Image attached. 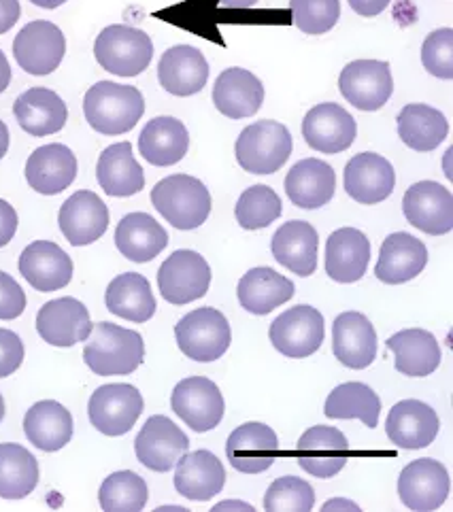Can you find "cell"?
<instances>
[{"instance_id": "obj_14", "label": "cell", "mask_w": 453, "mask_h": 512, "mask_svg": "<svg viewBox=\"0 0 453 512\" xmlns=\"http://www.w3.org/2000/svg\"><path fill=\"white\" fill-rule=\"evenodd\" d=\"M349 442L345 434L330 425H315L296 442V462L315 479H332L349 459Z\"/></svg>"}, {"instance_id": "obj_13", "label": "cell", "mask_w": 453, "mask_h": 512, "mask_svg": "<svg viewBox=\"0 0 453 512\" xmlns=\"http://www.w3.org/2000/svg\"><path fill=\"white\" fill-rule=\"evenodd\" d=\"M449 472L436 462L424 457L415 459L398 476V498L409 510L432 512L441 508L449 496Z\"/></svg>"}, {"instance_id": "obj_46", "label": "cell", "mask_w": 453, "mask_h": 512, "mask_svg": "<svg viewBox=\"0 0 453 512\" xmlns=\"http://www.w3.org/2000/svg\"><path fill=\"white\" fill-rule=\"evenodd\" d=\"M290 13L294 26L300 32L320 37V34H326L337 26L341 3L339 0H290Z\"/></svg>"}, {"instance_id": "obj_17", "label": "cell", "mask_w": 453, "mask_h": 512, "mask_svg": "<svg viewBox=\"0 0 453 512\" xmlns=\"http://www.w3.org/2000/svg\"><path fill=\"white\" fill-rule=\"evenodd\" d=\"M358 124L337 102H322L302 119V136L317 153H343L356 141Z\"/></svg>"}, {"instance_id": "obj_54", "label": "cell", "mask_w": 453, "mask_h": 512, "mask_svg": "<svg viewBox=\"0 0 453 512\" xmlns=\"http://www.w3.org/2000/svg\"><path fill=\"white\" fill-rule=\"evenodd\" d=\"M9 83H11V66L7 56L0 51V94L9 88Z\"/></svg>"}, {"instance_id": "obj_59", "label": "cell", "mask_w": 453, "mask_h": 512, "mask_svg": "<svg viewBox=\"0 0 453 512\" xmlns=\"http://www.w3.org/2000/svg\"><path fill=\"white\" fill-rule=\"evenodd\" d=\"M30 3L41 7V9H58L66 3V0H30Z\"/></svg>"}, {"instance_id": "obj_57", "label": "cell", "mask_w": 453, "mask_h": 512, "mask_svg": "<svg viewBox=\"0 0 453 512\" xmlns=\"http://www.w3.org/2000/svg\"><path fill=\"white\" fill-rule=\"evenodd\" d=\"M9 143H11V136H9V128L5 122H0V160L7 156L9 151Z\"/></svg>"}, {"instance_id": "obj_9", "label": "cell", "mask_w": 453, "mask_h": 512, "mask_svg": "<svg viewBox=\"0 0 453 512\" xmlns=\"http://www.w3.org/2000/svg\"><path fill=\"white\" fill-rule=\"evenodd\" d=\"M143 396L137 387L126 383L98 387L90 402L88 415L94 428L105 436H124L143 413Z\"/></svg>"}, {"instance_id": "obj_33", "label": "cell", "mask_w": 453, "mask_h": 512, "mask_svg": "<svg viewBox=\"0 0 453 512\" xmlns=\"http://www.w3.org/2000/svg\"><path fill=\"white\" fill-rule=\"evenodd\" d=\"M13 115L24 132L41 139V136L56 134L66 126L69 109L54 90L30 88L15 100Z\"/></svg>"}, {"instance_id": "obj_38", "label": "cell", "mask_w": 453, "mask_h": 512, "mask_svg": "<svg viewBox=\"0 0 453 512\" xmlns=\"http://www.w3.org/2000/svg\"><path fill=\"white\" fill-rule=\"evenodd\" d=\"M237 296L247 313L268 315L277 306L292 300L294 283L273 268H251L241 277Z\"/></svg>"}, {"instance_id": "obj_4", "label": "cell", "mask_w": 453, "mask_h": 512, "mask_svg": "<svg viewBox=\"0 0 453 512\" xmlns=\"http://www.w3.org/2000/svg\"><path fill=\"white\" fill-rule=\"evenodd\" d=\"M94 58L107 73L117 77H137L154 58L149 34L126 24L107 26L94 41Z\"/></svg>"}, {"instance_id": "obj_53", "label": "cell", "mask_w": 453, "mask_h": 512, "mask_svg": "<svg viewBox=\"0 0 453 512\" xmlns=\"http://www.w3.org/2000/svg\"><path fill=\"white\" fill-rule=\"evenodd\" d=\"M347 3L362 17H377L379 13L388 9L392 0H347Z\"/></svg>"}, {"instance_id": "obj_60", "label": "cell", "mask_w": 453, "mask_h": 512, "mask_svg": "<svg viewBox=\"0 0 453 512\" xmlns=\"http://www.w3.org/2000/svg\"><path fill=\"white\" fill-rule=\"evenodd\" d=\"M3 419H5V400L0 396V423H3Z\"/></svg>"}, {"instance_id": "obj_61", "label": "cell", "mask_w": 453, "mask_h": 512, "mask_svg": "<svg viewBox=\"0 0 453 512\" xmlns=\"http://www.w3.org/2000/svg\"><path fill=\"white\" fill-rule=\"evenodd\" d=\"M158 510H186V508H179V506H160Z\"/></svg>"}, {"instance_id": "obj_31", "label": "cell", "mask_w": 453, "mask_h": 512, "mask_svg": "<svg viewBox=\"0 0 453 512\" xmlns=\"http://www.w3.org/2000/svg\"><path fill=\"white\" fill-rule=\"evenodd\" d=\"M271 251L283 268H288L298 277H311L317 270L320 236L307 221H285L273 236Z\"/></svg>"}, {"instance_id": "obj_43", "label": "cell", "mask_w": 453, "mask_h": 512, "mask_svg": "<svg viewBox=\"0 0 453 512\" xmlns=\"http://www.w3.org/2000/svg\"><path fill=\"white\" fill-rule=\"evenodd\" d=\"M324 413L328 419H358L368 430H375L381 415V400L364 383H343L330 391Z\"/></svg>"}, {"instance_id": "obj_51", "label": "cell", "mask_w": 453, "mask_h": 512, "mask_svg": "<svg viewBox=\"0 0 453 512\" xmlns=\"http://www.w3.org/2000/svg\"><path fill=\"white\" fill-rule=\"evenodd\" d=\"M18 224V213H15L7 200L0 198V249L13 241L15 232H18Z\"/></svg>"}, {"instance_id": "obj_24", "label": "cell", "mask_w": 453, "mask_h": 512, "mask_svg": "<svg viewBox=\"0 0 453 512\" xmlns=\"http://www.w3.org/2000/svg\"><path fill=\"white\" fill-rule=\"evenodd\" d=\"M441 430L439 415L432 406L419 400H402L398 402L385 423V432L396 447L417 451L426 449L436 440Z\"/></svg>"}, {"instance_id": "obj_5", "label": "cell", "mask_w": 453, "mask_h": 512, "mask_svg": "<svg viewBox=\"0 0 453 512\" xmlns=\"http://www.w3.org/2000/svg\"><path fill=\"white\" fill-rule=\"evenodd\" d=\"M237 162L251 175H273L292 156V134L273 119L247 126L234 145Z\"/></svg>"}, {"instance_id": "obj_30", "label": "cell", "mask_w": 453, "mask_h": 512, "mask_svg": "<svg viewBox=\"0 0 453 512\" xmlns=\"http://www.w3.org/2000/svg\"><path fill=\"white\" fill-rule=\"evenodd\" d=\"M426 264V245L407 232H396L385 238L381 245L375 275L385 285H400L419 277Z\"/></svg>"}, {"instance_id": "obj_32", "label": "cell", "mask_w": 453, "mask_h": 512, "mask_svg": "<svg viewBox=\"0 0 453 512\" xmlns=\"http://www.w3.org/2000/svg\"><path fill=\"white\" fill-rule=\"evenodd\" d=\"M371 262V241L356 228L332 232L326 245V272L337 283L360 281Z\"/></svg>"}, {"instance_id": "obj_21", "label": "cell", "mask_w": 453, "mask_h": 512, "mask_svg": "<svg viewBox=\"0 0 453 512\" xmlns=\"http://www.w3.org/2000/svg\"><path fill=\"white\" fill-rule=\"evenodd\" d=\"M332 353L351 368L364 370L377 357V332L366 315L358 311L341 313L332 323Z\"/></svg>"}, {"instance_id": "obj_52", "label": "cell", "mask_w": 453, "mask_h": 512, "mask_svg": "<svg viewBox=\"0 0 453 512\" xmlns=\"http://www.w3.org/2000/svg\"><path fill=\"white\" fill-rule=\"evenodd\" d=\"M20 0H0V34L9 32L20 20Z\"/></svg>"}, {"instance_id": "obj_45", "label": "cell", "mask_w": 453, "mask_h": 512, "mask_svg": "<svg viewBox=\"0 0 453 512\" xmlns=\"http://www.w3.org/2000/svg\"><path fill=\"white\" fill-rule=\"evenodd\" d=\"M281 211L283 204L273 187L254 185L241 194L234 215L243 230H262L277 221Z\"/></svg>"}, {"instance_id": "obj_56", "label": "cell", "mask_w": 453, "mask_h": 512, "mask_svg": "<svg viewBox=\"0 0 453 512\" xmlns=\"http://www.w3.org/2000/svg\"><path fill=\"white\" fill-rule=\"evenodd\" d=\"M322 510H360V506L349 500H330L322 506Z\"/></svg>"}, {"instance_id": "obj_26", "label": "cell", "mask_w": 453, "mask_h": 512, "mask_svg": "<svg viewBox=\"0 0 453 512\" xmlns=\"http://www.w3.org/2000/svg\"><path fill=\"white\" fill-rule=\"evenodd\" d=\"M158 79L162 88L173 96H194L207 85L209 64L192 45H175L166 49L158 64Z\"/></svg>"}, {"instance_id": "obj_50", "label": "cell", "mask_w": 453, "mask_h": 512, "mask_svg": "<svg viewBox=\"0 0 453 512\" xmlns=\"http://www.w3.org/2000/svg\"><path fill=\"white\" fill-rule=\"evenodd\" d=\"M24 362V343L22 338L11 332L0 328V379H7L18 370Z\"/></svg>"}, {"instance_id": "obj_36", "label": "cell", "mask_w": 453, "mask_h": 512, "mask_svg": "<svg viewBox=\"0 0 453 512\" xmlns=\"http://www.w3.org/2000/svg\"><path fill=\"white\" fill-rule=\"evenodd\" d=\"M28 442L45 453H56L73 438V415L56 400L37 402L24 417Z\"/></svg>"}, {"instance_id": "obj_44", "label": "cell", "mask_w": 453, "mask_h": 512, "mask_svg": "<svg viewBox=\"0 0 453 512\" xmlns=\"http://www.w3.org/2000/svg\"><path fill=\"white\" fill-rule=\"evenodd\" d=\"M149 489L143 476L130 470L113 472L98 491L100 508L107 512H137L147 506Z\"/></svg>"}, {"instance_id": "obj_6", "label": "cell", "mask_w": 453, "mask_h": 512, "mask_svg": "<svg viewBox=\"0 0 453 512\" xmlns=\"http://www.w3.org/2000/svg\"><path fill=\"white\" fill-rule=\"evenodd\" d=\"M175 340L181 353L194 362H215L232 343L230 323L217 309L205 306L183 317L175 326Z\"/></svg>"}, {"instance_id": "obj_19", "label": "cell", "mask_w": 453, "mask_h": 512, "mask_svg": "<svg viewBox=\"0 0 453 512\" xmlns=\"http://www.w3.org/2000/svg\"><path fill=\"white\" fill-rule=\"evenodd\" d=\"M58 226L73 247L96 243L109 228V209L90 190H79L60 207Z\"/></svg>"}, {"instance_id": "obj_1", "label": "cell", "mask_w": 453, "mask_h": 512, "mask_svg": "<svg viewBox=\"0 0 453 512\" xmlns=\"http://www.w3.org/2000/svg\"><path fill=\"white\" fill-rule=\"evenodd\" d=\"M145 360L143 336L109 321L92 328L83 347V362L98 377H126Z\"/></svg>"}, {"instance_id": "obj_12", "label": "cell", "mask_w": 453, "mask_h": 512, "mask_svg": "<svg viewBox=\"0 0 453 512\" xmlns=\"http://www.w3.org/2000/svg\"><path fill=\"white\" fill-rule=\"evenodd\" d=\"M339 90L347 102L360 111H379L392 98L394 79L388 62H349L339 77Z\"/></svg>"}, {"instance_id": "obj_23", "label": "cell", "mask_w": 453, "mask_h": 512, "mask_svg": "<svg viewBox=\"0 0 453 512\" xmlns=\"http://www.w3.org/2000/svg\"><path fill=\"white\" fill-rule=\"evenodd\" d=\"M20 272L37 292H58L73 279V260L60 245L35 241L20 255Z\"/></svg>"}, {"instance_id": "obj_22", "label": "cell", "mask_w": 453, "mask_h": 512, "mask_svg": "<svg viewBox=\"0 0 453 512\" xmlns=\"http://www.w3.org/2000/svg\"><path fill=\"white\" fill-rule=\"evenodd\" d=\"M394 185V166L379 153H358L345 166V192L360 204H379L388 200Z\"/></svg>"}, {"instance_id": "obj_29", "label": "cell", "mask_w": 453, "mask_h": 512, "mask_svg": "<svg viewBox=\"0 0 453 512\" xmlns=\"http://www.w3.org/2000/svg\"><path fill=\"white\" fill-rule=\"evenodd\" d=\"M226 470L211 451L186 453L175 464V489L192 502H209L222 493Z\"/></svg>"}, {"instance_id": "obj_25", "label": "cell", "mask_w": 453, "mask_h": 512, "mask_svg": "<svg viewBox=\"0 0 453 512\" xmlns=\"http://www.w3.org/2000/svg\"><path fill=\"white\" fill-rule=\"evenodd\" d=\"M77 177L75 153L62 145H43L30 153L26 162V181L37 194L56 196L71 187Z\"/></svg>"}, {"instance_id": "obj_11", "label": "cell", "mask_w": 453, "mask_h": 512, "mask_svg": "<svg viewBox=\"0 0 453 512\" xmlns=\"http://www.w3.org/2000/svg\"><path fill=\"white\" fill-rule=\"evenodd\" d=\"M171 406L175 415L198 434L211 432L224 419V396L207 377H190L175 385Z\"/></svg>"}, {"instance_id": "obj_10", "label": "cell", "mask_w": 453, "mask_h": 512, "mask_svg": "<svg viewBox=\"0 0 453 512\" xmlns=\"http://www.w3.org/2000/svg\"><path fill=\"white\" fill-rule=\"evenodd\" d=\"M64 54L66 37L56 24L47 20L26 24L13 41L15 62H18L20 68H24L28 75L35 77L52 75L62 64Z\"/></svg>"}, {"instance_id": "obj_2", "label": "cell", "mask_w": 453, "mask_h": 512, "mask_svg": "<svg viewBox=\"0 0 453 512\" xmlns=\"http://www.w3.org/2000/svg\"><path fill=\"white\" fill-rule=\"evenodd\" d=\"M145 113V98L134 85L98 81L83 98V115L92 130L105 136H120L139 124Z\"/></svg>"}, {"instance_id": "obj_8", "label": "cell", "mask_w": 453, "mask_h": 512, "mask_svg": "<svg viewBox=\"0 0 453 512\" xmlns=\"http://www.w3.org/2000/svg\"><path fill=\"white\" fill-rule=\"evenodd\" d=\"M211 285V268L203 255L190 249H179L158 270V287L166 302L175 306L190 304L203 298Z\"/></svg>"}, {"instance_id": "obj_49", "label": "cell", "mask_w": 453, "mask_h": 512, "mask_svg": "<svg viewBox=\"0 0 453 512\" xmlns=\"http://www.w3.org/2000/svg\"><path fill=\"white\" fill-rule=\"evenodd\" d=\"M26 311V294L7 272H0V321L18 319Z\"/></svg>"}, {"instance_id": "obj_58", "label": "cell", "mask_w": 453, "mask_h": 512, "mask_svg": "<svg viewBox=\"0 0 453 512\" xmlns=\"http://www.w3.org/2000/svg\"><path fill=\"white\" fill-rule=\"evenodd\" d=\"M254 510V506L251 504H245V502H237V500H226L222 504H217L213 510Z\"/></svg>"}, {"instance_id": "obj_18", "label": "cell", "mask_w": 453, "mask_h": 512, "mask_svg": "<svg viewBox=\"0 0 453 512\" xmlns=\"http://www.w3.org/2000/svg\"><path fill=\"white\" fill-rule=\"evenodd\" d=\"M94 323L83 302L77 298H58L41 306L37 332L52 347H75L88 340Z\"/></svg>"}, {"instance_id": "obj_40", "label": "cell", "mask_w": 453, "mask_h": 512, "mask_svg": "<svg viewBox=\"0 0 453 512\" xmlns=\"http://www.w3.org/2000/svg\"><path fill=\"white\" fill-rule=\"evenodd\" d=\"M105 304L109 313L132 323H145L156 313V298L151 294V285L139 272H124L115 277L107 287Z\"/></svg>"}, {"instance_id": "obj_7", "label": "cell", "mask_w": 453, "mask_h": 512, "mask_svg": "<svg viewBox=\"0 0 453 512\" xmlns=\"http://www.w3.org/2000/svg\"><path fill=\"white\" fill-rule=\"evenodd\" d=\"M273 347L290 360L317 353L324 343V315L309 304H298L281 313L268 330Z\"/></svg>"}, {"instance_id": "obj_55", "label": "cell", "mask_w": 453, "mask_h": 512, "mask_svg": "<svg viewBox=\"0 0 453 512\" xmlns=\"http://www.w3.org/2000/svg\"><path fill=\"white\" fill-rule=\"evenodd\" d=\"M217 5L222 9H251L258 5V0H220Z\"/></svg>"}, {"instance_id": "obj_3", "label": "cell", "mask_w": 453, "mask_h": 512, "mask_svg": "<svg viewBox=\"0 0 453 512\" xmlns=\"http://www.w3.org/2000/svg\"><path fill=\"white\" fill-rule=\"evenodd\" d=\"M151 204L177 230H196L211 215V194L192 175H171L151 190Z\"/></svg>"}, {"instance_id": "obj_34", "label": "cell", "mask_w": 453, "mask_h": 512, "mask_svg": "<svg viewBox=\"0 0 453 512\" xmlns=\"http://www.w3.org/2000/svg\"><path fill=\"white\" fill-rule=\"evenodd\" d=\"M96 179L103 192L113 198H128L143 192L145 173L141 164L134 160L132 145L128 141L109 145L100 153Z\"/></svg>"}, {"instance_id": "obj_47", "label": "cell", "mask_w": 453, "mask_h": 512, "mask_svg": "<svg viewBox=\"0 0 453 512\" xmlns=\"http://www.w3.org/2000/svg\"><path fill=\"white\" fill-rule=\"evenodd\" d=\"M315 506V491L313 487L298 479V476H281L271 487H268L264 496L266 510H294V512H307Z\"/></svg>"}, {"instance_id": "obj_37", "label": "cell", "mask_w": 453, "mask_h": 512, "mask_svg": "<svg viewBox=\"0 0 453 512\" xmlns=\"http://www.w3.org/2000/svg\"><path fill=\"white\" fill-rule=\"evenodd\" d=\"M396 360V370L405 377H428L441 366V345L428 330H402L385 343Z\"/></svg>"}, {"instance_id": "obj_16", "label": "cell", "mask_w": 453, "mask_h": 512, "mask_svg": "<svg viewBox=\"0 0 453 512\" xmlns=\"http://www.w3.org/2000/svg\"><path fill=\"white\" fill-rule=\"evenodd\" d=\"M402 211L409 224L424 234L443 236L453 230V194L436 181H419L411 185Z\"/></svg>"}, {"instance_id": "obj_15", "label": "cell", "mask_w": 453, "mask_h": 512, "mask_svg": "<svg viewBox=\"0 0 453 512\" xmlns=\"http://www.w3.org/2000/svg\"><path fill=\"white\" fill-rule=\"evenodd\" d=\"M190 440L169 417H149L134 440V453L139 462L154 472H169L188 453Z\"/></svg>"}, {"instance_id": "obj_48", "label": "cell", "mask_w": 453, "mask_h": 512, "mask_svg": "<svg viewBox=\"0 0 453 512\" xmlns=\"http://www.w3.org/2000/svg\"><path fill=\"white\" fill-rule=\"evenodd\" d=\"M422 64L436 79H453V30L430 32L422 45Z\"/></svg>"}, {"instance_id": "obj_28", "label": "cell", "mask_w": 453, "mask_h": 512, "mask_svg": "<svg viewBox=\"0 0 453 512\" xmlns=\"http://www.w3.org/2000/svg\"><path fill=\"white\" fill-rule=\"evenodd\" d=\"M264 102L262 81L247 68L232 66L215 79L213 105L230 119H245L256 115Z\"/></svg>"}, {"instance_id": "obj_27", "label": "cell", "mask_w": 453, "mask_h": 512, "mask_svg": "<svg viewBox=\"0 0 453 512\" xmlns=\"http://www.w3.org/2000/svg\"><path fill=\"white\" fill-rule=\"evenodd\" d=\"M337 192V173L317 158L300 160L285 177V194L298 209H322Z\"/></svg>"}, {"instance_id": "obj_42", "label": "cell", "mask_w": 453, "mask_h": 512, "mask_svg": "<svg viewBox=\"0 0 453 512\" xmlns=\"http://www.w3.org/2000/svg\"><path fill=\"white\" fill-rule=\"evenodd\" d=\"M39 485L37 457L22 445H0V498L24 500Z\"/></svg>"}, {"instance_id": "obj_39", "label": "cell", "mask_w": 453, "mask_h": 512, "mask_svg": "<svg viewBox=\"0 0 453 512\" xmlns=\"http://www.w3.org/2000/svg\"><path fill=\"white\" fill-rule=\"evenodd\" d=\"M190 147L188 128L175 117H156L139 136L141 156L151 166H173L186 158Z\"/></svg>"}, {"instance_id": "obj_35", "label": "cell", "mask_w": 453, "mask_h": 512, "mask_svg": "<svg viewBox=\"0 0 453 512\" xmlns=\"http://www.w3.org/2000/svg\"><path fill=\"white\" fill-rule=\"evenodd\" d=\"M166 245H169V234L147 213H130L117 224L115 247L130 262H151Z\"/></svg>"}, {"instance_id": "obj_20", "label": "cell", "mask_w": 453, "mask_h": 512, "mask_svg": "<svg viewBox=\"0 0 453 512\" xmlns=\"http://www.w3.org/2000/svg\"><path fill=\"white\" fill-rule=\"evenodd\" d=\"M226 457L234 470L243 474H262L279 457L277 434L258 421L243 423L228 436Z\"/></svg>"}, {"instance_id": "obj_41", "label": "cell", "mask_w": 453, "mask_h": 512, "mask_svg": "<svg viewBox=\"0 0 453 512\" xmlns=\"http://www.w3.org/2000/svg\"><path fill=\"white\" fill-rule=\"evenodd\" d=\"M449 134L445 115L430 105H407L398 113V136L413 151L428 153L439 147Z\"/></svg>"}]
</instances>
